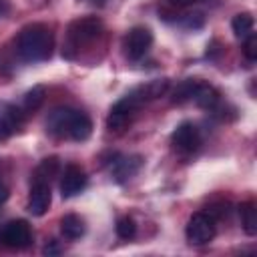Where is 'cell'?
I'll return each mask as SVG.
<instances>
[{
  "mask_svg": "<svg viewBox=\"0 0 257 257\" xmlns=\"http://www.w3.org/2000/svg\"><path fill=\"white\" fill-rule=\"evenodd\" d=\"M46 131L56 139H72V141H86L92 133V122L88 114L82 110H74L68 106L54 108L46 118Z\"/></svg>",
  "mask_w": 257,
  "mask_h": 257,
  "instance_id": "cell-1",
  "label": "cell"
},
{
  "mask_svg": "<svg viewBox=\"0 0 257 257\" xmlns=\"http://www.w3.org/2000/svg\"><path fill=\"white\" fill-rule=\"evenodd\" d=\"M139 108H141V104L131 94H124L120 100H116L112 104V108L108 112V118H106V126L110 131H114V133L124 131L131 124V120L135 118V114H137Z\"/></svg>",
  "mask_w": 257,
  "mask_h": 257,
  "instance_id": "cell-4",
  "label": "cell"
},
{
  "mask_svg": "<svg viewBox=\"0 0 257 257\" xmlns=\"http://www.w3.org/2000/svg\"><path fill=\"white\" fill-rule=\"evenodd\" d=\"M141 167V159L139 157H120L114 161L112 165V173L116 177V181H126L131 179Z\"/></svg>",
  "mask_w": 257,
  "mask_h": 257,
  "instance_id": "cell-15",
  "label": "cell"
},
{
  "mask_svg": "<svg viewBox=\"0 0 257 257\" xmlns=\"http://www.w3.org/2000/svg\"><path fill=\"white\" fill-rule=\"evenodd\" d=\"M52 46H54L52 30L40 22L24 26L16 38V52L26 62H42L50 58Z\"/></svg>",
  "mask_w": 257,
  "mask_h": 257,
  "instance_id": "cell-2",
  "label": "cell"
},
{
  "mask_svg": "<svg viewBox=\"0 0 257 257\" xmlns=\"http://www.w3.org/2000/svg\"><path fill=\"white\" fill-rule=\"evenodd\" d=\"M187 241L191 245H205L215 237V219L207 213H195L191 215L187 229H185Z\"/></svg>",
  "mask_w": 257,
  "mask_h": 257,
  "instance_id": "cell-5",
  "label": "cell"
},
{
  "mask_svg": "<svg viewBox=\"0 0 257 257\" xmlns=\"http://www.w3.org/2000/svg\"><path fill=\"white\" fill-rule=\"evenodd\" d=\"M84 231H86V227H84L82 217H78V215H74V213H68V215H64V217L60 219V233H62L66 239L76 241V239H80V237L84 235Z\"/></svg>",
  "mask_w": 257,
  "mask_h": 257,
  "instance_id": "cell-14",
  "label": "cell"
},
{
  "mask_svg": "<svg viewBox=\"0 0 257 257\" xmlns=\"http://www.w3.org/2000/svg\"><path fill=\"white\" fill-rule=\"evenodd\" d=\"M243 52L247 56V60H257V36L255 32H251L247 38H245V44H243Z\"/></svg>",
  "mask_w": 257,
  "mask_h": 257,
  "instance_id": "cell-22",
  "label": "cell"
},
{
  "mask_svg": "<svg viewBox=\"0 0 257 257\" xmlns=\"http://www.w3.org/2000/svg\"><path fill=\"white\" fill-rule=\"evenodd\" d=\"M44 253H46V255H56V253H60V249L56 247V243H54V241H50V243L44 247Z\"/></svg>",
  "mask_w": 257,
  "mask_h": 257,
  "instance_id": "cell-23",
  "label": "cell"
},
{
  "mask_svg": "<svg viewBox=\"0 0 257 257\" xmlns=\"http://www.w3.org/2000/svg\"><path fill=\"white\" fill-rule=\"evenodd\" d=\"M167 88H169V80H167V78H155V80H149V82H145V84L133 88L128 94L143 106L145 102L163 96V94L167 92Z\"/></svg>",
  "mask_w": 257,
  "mask_h": 257,
  "instance_id": "cell-12",
  "label": "cell"
},
{
  "mask_svg": "<svg viewBox=\"0 0 257 257\" xmlns=\"http://www.w3.org/2000/svg\"><path fill=\"white\" fill-rule=\"evenodd\" d=\"M22 112L16 106L0 100V141L12 137L22 126Z\"/></svg>",
  "mask_w": 257,
  "mask_h": 257,
  "instance_id": "cell-11",
  "label": "cell"
},
{
  "mask_svg": "<svg viewBox=\"0 0 257 257\" xmlns=\"http://www.w3.org/2000/svg\"><path fill=\"white\" fill-rule=\"evenodd\" d=\"M100 32H102V22L94 16H84L74 20L66 30V42H64L62 54L68 58H74L80 52V48L96 40Z\"/></svg>",
  "mask_w": 257,
  "mask_h": 257,
  "instance_id": "cell-3",
  "label": "cell"
},
{
  "mask_svg": "<svg viewBox=\"0 0 257 257\" xmlns=\"http://www.w3.org/2000/svg\"><path fill=\"white\" fill-rule=\"evenodd\" d=\"M253 16L249 12H241V14H235L233 22H231V28L235 32L237 38H247L251 32H253Z\"/></svg>",
  "mask_w": 257,
  "mask_h": 257,
  "instance_id": "cell-18",
  "label": "cell"
},
{
  "mask_svg": "<svg viewBox=\"0 0 257 257\" xmlns=\"http://www.w3.org/2000/svg\"><path fill=\"white\" fill-rule=\"evenodd\" d=\"M0 241L6 245V247H12V249H24L32 243V231H30V225L22 219H16V221H8L2 231H0Z\"/></svg>",
  "mask_w": 257,
  "mask_h": 257,
  "instance_id": "cell-6",
  "label": "cell"
},
{
  "mask_svg": "<svg viewBox=\"0 0 257 257\" xmlns=\"http://www.w3.org/2000/svg\"><path fill=\"white\" fill-rule=\"evenodd\" d=\"M135 233H137V225L131 217H120L116 221V235L120 239H131V237H135Z\"/></svg>",
  "mask_w": 257,
  "mask_h": 257,
  "instance_id": "cell-21",
  "label": "cell"
},
{
  "mask_svg": "<svg viewBox=\"0 0 257 257\" xmlns=\"http://www.w3.org/2000/svg\"><path fill=\"white\" fill-rule=\"evenodd\" d=\"M153 44V32L145 26H135L124 36V54L131 60L143 58Z\"/></svg>",
  "mask_w": 257,
  "mask_h": 257,
  "instance_id": "cell-7",
  "label": "cell"
},
{
  "mask_svg": "<svg viewBox=\"0 0 257 257\" xmlns=\"http://www.w3.org/2000/svg\"><path fill=\"white\" fill-rule=\"evenodd\" d=\"M6 199H8V189H6V187L0 183V205H2Z\"/></svg>",
  "mask_w": 257,
  "mask_h": 257,
  "instance_id": "cell-25",
  "label": "cell"
},
{
  "mask_svg": "<svg viewBox=\"0 0 257 257\" xmlns=\"http://www.w3.org/2000/svg\"><path fill=\"white\" fill-rule=\"evenodd\" d=\"M197 82H199V80H195V78L181 80V82L177 84V88L173 90V102H175V104H183V102L191 100V98H193V92H195Z\"/></svg>",
  "mask_w": 257,
  "mask_h": 257,
  "instance_id": "cell-19",
  "label": "cell"
},
{
  "mask_svg": "<svg viewBox=\"0 0 257 257\" xmlns=\"http://www.w3.org/2000/svg\"><path fill=\"white\" fill-rule=\"evenodd\" d=\"M44 96H46L44 86H40V84L32 86V88L24 94V108H26V110H36V108H40V104L44 102Z\"/></svg>",
  "mask_w": 257,
  "mask_h": 257,
  "instance_id": "cell-20",
  "label": "cell"
},
{
  "mask_svg": "<svg viewBox=\"0 0 257 257\" xmlns=\"http://www.w3.org/2000/svg\"><path fill=\"white\" fill-rule=\"evenodd\" d=\"M171 143L177 153L191 155L201 147V133L193 122H181L171 137Z\"/></svg>",
  "mask_w": 257,
  "mask_h": 257,
  "instance_id": "cell-8",
  "label": "cell"
},
{
  "mask_svg": "<svg viewBox=\"0 0 257 257\" xmlns=\"http://www.w3.org/2000/svg\"><path fill=\"white\" fill-rule=\"evenodd\" d=\"M50 201H52L50 185L48 183H32L30 195H28V211L34 217H42L48 211Z\"/></svg>",
  "mask_w": 257,
  "mask_h": 257,
  "instance_id": "cell-10",
  "label": "cell"
},
{
  "mask_svg": "<svg viewBox=\"0 0 257 257\" xmlns=\"http://www.w3.org/2000/svg\"><path fill=\"white\" fill-rule=\"evenodd\" d=\"M239 215H241V225H243V231L247 235H257V209H255V203L253 201H247L239 207Z\"/></svg>",
  "mask_w": 257,
  "mask_h": 257,
  "instance_id": "cell-17",
  "label": "cell"
},
{
  "mask_svg": "<svg viewBox=\"0 0 257 257\" xmlns=\"http://www.w3.org/2000/svg\"><path fill=\"white\" fill-rule=\"evenodd\" d=\"M197 106H201V108H207V110H213L217 104H219V100H221V94H219V90L215 88V86H211V84H207V82H197V86H195V92H193V98H191Z\"/></svg>",
  "mask_w": 257,
  "mask_h": 257,
  "instance_id": "cell-13",
  "label": "cell"
},
{
  "mask_svg": "<svg viewBox=\"0 0 257 257\" xmlns=\"http://www.w3.org/2000/svg\"><path fill=\"white\" fill-rule=\"evenodd\" d=\"M88 183V177L84 173L82 167L78 165H66V169L62 171V179H60V193L64 199L78 195Z\"/></svg>",
  "mask_w": 257,
  "mask_h": 257,
  "instance_id": "cell-9",
  "label": "cell"
},
{
  "mask_svg": "<svg viewBox=\"0 0 257 257\" xmlns=\"http://www.w3.org/2000/svg\"><path fill=\"white\" fill-rule=\"evenodd\" d=\"M173 6H191L195 2H203V0H169Z\"/></svg>",
  "mask_w": 257,
  "mask_h": 257,
  "instance_id": "cell-24",
  "label": "cell"
},
{
  "mask_svg": "<svg viewBox=\"0 0 257 257\" xmlns=\"http://www.w3.org/2000/svg\"><path fill=\"white\" fill-rule=\"evenodd\" d=\"M58 169H60L58 159H56V157H48V159H44V161L36 167L32 179H34V183H48V185H50V181L58 175Z\"/></svg>",
  "mask_w": 257,
  "mask_h": 257,
  "instance_id": "cell-16",
  "label": "cell"
}]
</instances>
